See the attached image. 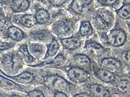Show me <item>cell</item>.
Listing matches in <instances>:
<instances>
[{"instance_id": "1", "label": "cell", "mask_w": 130, "mask_h": 97, "mask_svg": "<svg viewBox=\"0 0 130 97\" xmlns=\"http://www.w3.org/2000/svg\"><path fill=\"white\" fill-rule=\"evenodd\" d=\"M78 18L69 16L61 17L53 26L54 33L62 38L74 35L78 28L79 19Z\"/></svg>"}, {"instance_id": "2", "label": "cell", "mask_w": 130, "mask_h": 97, "mask_svg": "<svg viewBox=\"0 0 130 97\" xmlns=\"http://www.w3.org/2000/svg\"><path fill=\"white\" fill-rule=\"evenodd\" d=\"M91 23L94 28L99 31H106L113 26L115 16L111 11L107 8L97 9L92 14Z\"/></svg>"}, {"instance_id": "3", "label": "cell", "mask_w": 130, "mask_h": 97, "mask_svg": "<svg viewBox=\"0 0 130 97\" xmlns=\"http://www.w3.org/2000/svg\"><path fill=\"white\" fill-rule=\"evenodd\" d=\"M99 36L101 40L114 46L122 45L126 40L125 34L123 31L120 30L113 31L108 35L103 34Z\"/></svg>"}, {"instance_id": "4", "label": "cell", "mask_w": 130, "mask_h": 97, "mask_svg": "<svg viewBox=\"0 0 130 97\" xmlns=\"http://www.w3.org/2000/svg\"><path fill=\"white\" fill-rule=\"evenodd\" d=\"M84 48L90 55L95 57L101 56L105 52V48L100 43L91 39L86 41Z\"/></svg>"}, {"instance_id": "5", "label": "cell", "mask_w": 130, "mask_h": 97, "mask_svg": "<svg viewBox=\"0 0 130 97\" xmlns=\"http://www.w3.org/2000/svg\"><path fill=\"white\" fill-rule=\"evenodd\" d=\"M68 76L72 81L77 83L83 82L90 77V75L84 69L79 67H72L68 71Z\"/></svg>"}, {"instance_id": "6", "label": "cell", "mask_w": 130, "mask_h": 97, "mask_svg": "<svg viewBox=\"0 0 130 97\" xmlns=\"http://www.w3.org/2000/svg\"><path fill=\"white\" fill-rule=\"evenodd\" d=\"M93 26L90 21L83 20L81 21L78 31L75 35L80 38H88L94 33Z\"/></svg>"}, {"instance_id": "7", "label": "cell", "mask_w": 130, "mask_h": 97, "mask_svg": "<svg viewBox=\"0 0 130 97\" xmlns=\"http://www.w3.org/2000/svg\"><path fill=\"white\" fill-rule=\"evenodd\" d=\"M74 35L61 39V43L65 49L73 50L78 49L80 47L81 41L80 37L76 35Z\"/></svg>"}, {"instance_id": "8", "label": "cell", "mask_w": 130, "mask_h": 97, "mask_svg": "<svg viewBox=\"0 0 130 97\" xmlns=\"http://www.w3.org/2000/svg\"><path fill=\"white\" fill-rule=\"evenodd\" d=\"M87 7L81 0H74L68 10L74 16H81L86 12Z\"/></svg>"}, {"instance_id": "9", "label": "cell", "mask_w": 130, "mask_h": 97, "mask_svg": "<svg viewBox=\"0 0 130 97\" xmlns=\"http://www.w3.org/2000/svg\"><path fill=\"white\" fill-rule=\"evenodd\" d=\"M74 62L79 67L88 69L91 65V61L89 57L82 54H78L73 57Z\"/></svg>"}, {"instance_id": "10", "label": "cell", "mask_w": 130, "mask_h": 97, "mask_svg": "<svg viewBox=\"0 0 130 97\" xmlns=\"http://www.w3.org/2000/svg\"><path fill=\"white\" fill-rule=\"evenodd\" d=\"M91 94L95 97H109L110 93L108 90L103 86L99 84H94L89 88Z\"/></svg>"}, {"instance_id": "11", "label": "cell", "mask_w": 130, "mask_h": 97, "mask_svg": "<svg viewBox=\"0 0 130 97\" xmlns=\"http://www.w3.org/2000/svg\"><path fill=\"white\" fill-rule=\"evenodd\" d=\"M101 65L105 69L115 71L118 70L121 67V64L119 61L114 58H107L102 61Z\"/></svg>"}, {"instance_id": "12", "label": "cell", "mask_w": 130, "mask_h": 97, "mask_svg": "<svg viewBox=\"0 0 130 97\" xmlns=\"http://www.w3.org/2000/svg\"><path fill=\"white\" fill-rule=\"evenodd\" d=\"M30 5L28 0H14L12 2L11 7L14 12L22 13L28 10Z\"/></svg>"}, {"instance_id": "13", "label": "cell", "mask_w": 130, "mask_h": 97, "mask_svg": "<svg viewBox=\"0 0 130 97\" xmlns=\"http://www.w3.org/2000/svg\"><path fill=\"white\" fill-rule=\"evenodd\" d=\"M96 75L100 80L106 83L112 82L115 79V77L113 74L105 69H100L97 70Z\"/></svg>"}, {"instance_id": "14", "label": "cell", "mask_w": 130, "mask_h": 97, "mask_svg": "<svg viewBox=\"0 0 130 97\" xmlns=\"http://www.w3.org/2000/svg\"><path fill=\"white\" fill-rule=\"evenodd\" d=\"M8 36L12 39L17 41H20L24 37L23 32L19 28L14 26L10 27L7 31Z\"/></svg>"}, {"instance_id": "15", "label": "cell", "mask_w": 130, "mask_h": 97, "mask_svg": "<svg viewBox=\"0 0 130 97\" xmlns=\"http://www.w3.org/2000/svg\"><path fill=\"white\" fill-rule=\"evenodd\" d=\"M54 88L61 91L66 90L69 87V83L64 79L60 77L54 78L52 82Z\"/></svg>"}, {"instance_id": "16", "label": "cell", "mask_w": 130, "mask_h": 97, "mask_svg": "<svg viewBox=\"0 0 130 97\" xmlns=\"http://www.w3.org/2000/svg\"><path fill=\"white\" fill-rule=\"evenodd\" d=\"M20 21L22 25L27 28H30L34 26L37 22L35 17L30 14L24 15L21 17Z\"/></svg>"}, {"instance_id": "17", "label": "cell", "mask_w": 130, "mask_h": 97, "mask_svg": "<svg viewBox=\"0 0 130 97\" xmlns=\"http://www.w3.org/2000/svg\"><path fill=\"white\" fill-rule=\"evenodd\" d=\"M35 17L37 22L41 24H44L50 19V17L48 12L45 9L39 10L36 14Z\"/></svg>"}, {"instance_id": "18", "label": "cell", "mask_w": 130, "mask_h": 97, "mask_svg": "<svg viewBox=\"0 0 130 97\" xmlns=\"http://www.w3.org/2000/svg\"><path fill=\"white\" fill-rule=\"evenodd\" d=\"M60 48L59 42L55 39L53 40L48 46L47 54L48 56L55 55Z\"/></svg>"}, {"instance_id": "19", "label": "cell", "mask_w": 130, "mask_h": 97, "mask_svg": "<svg viewBox=\"0 0 130 97\" xmlns=\"http://www.w3.org/2000/svg\"><path fill=\"white\" fill-rule=\"evenodd\" d=\"M44 47L41 45L38 44H33L29 46V49L31 53L34 55L39 56L44 51Z\"/></svg>"}, {"instance_id": "20", "label": "cell", "mask_w": 130, "mask_h": 97, "mask_svg": "<svg viewBox=\"0 0 130 97\" xmlns=\"http://www.w3.org/2000/svg\"><path fill=\"white\" fill-rule=\"evenodd\" d=\"M32 35L38 39L43 40L48 38L50 36V32L48 30L42 29L32 32Z\"/></svg>"}, {"instance_id": "21", "label": "cell", "mask_w": 130, "mask_h": 97, "mask_svg": "<svg viewBox=\"0 0 130 97\" xmlns=\"http://www.w3.org/2000/svg\"><path fill=\"white\" fill-rule=\"evenodd\" d=\"M14 79L18 82L27 83L31 81L33 79V77L30 74L25 72L15 77Z\"/></svg>"}, {"instance_id": "22", "label": "cell", "mask_w": 130, "mask_h": 97, "mask_svg": "<svg viewBox=\"0 0 130 97\" xmlns=\"http://www.w3.org/2000/svg\"><path fill=\"white\" fill-rule=\"evenodd\" d=\"M118 14L121 17L127 18L130 17V5H124L118 11Z\"/></svg>"}, {"instance_id": "23", "label": "cell", "mask_w": 130, "mask_h": 97, "mask_svg": "<svg viewBox=\"0 0 130 97\" xmlns=\"http://www.w3.org/2000/svg\"><path fill=\"white\" fill-rule=\"evenodd\" d=\"M117 87L119 90L123 92H130V82L125 80L121 81L118 83Z\"/></svg>"}, {"instance_id": "24", "label": "cell", "mask_w": 130, "mask_h": 97, "mask_svg": "<svg viewBox=\"0 0 130 97\" xmlns=\"http://www.w3.org/2000/svg\"><path fill=\"white\" fill-rule=\"evenodd\" d=\"M121 59L126 64L130 65V51L123 52L121 55Z\"/></svg>"}, {"instance_id": "25", "label": "cell", "mask_w": 130, "mask_h": 97, "mask_svg": "<svg viewBox=\"0 0 130 97\" xmlns=\"http://www.w3.org/2000/svg\"><path fill=\"white\" fill-rule=\"evenodd\" d=\"M101 5L105 6H113L117 2L118 0H97Z\"/></svg>"}, {"instance_id": "26", "label": "cell", "mask_w": 130, "mask_h": 97, "mask_svg": "<svg viewBox=\"0 0 130 97\" xmlns=\"http://www.w3.org/2000/svg\"><path fill=\"white\" fill-rule=\"evenodd\" d=\"M68 0H49L50 3L53 6L57 7H60L65 3Z\"/></svg>"}, {"instance_id": "27", "label": "cell", "mask_w": 130, "mask_h": 97, "mask_svg": "<svg viewBox=\"0 0 130 97\" xmlns=\"http://www.w3.org/2000/svg\"><path fill=\"white\" fill-rule=\"evenodd\" d=\"M20 51L23 53L24 55L26 57H27L28 60H29L28 57H29L31 60L32 58H31V56L29 55L28 51L26 45H23L21 46L20 48Z\"/></svg>"}, {"instance_id": "28", "label": "cell", "mask_w": 130, "mask_h": 97, "mask_svg": "<svg viewBox=\"0 0 130 97\" xmlns=\"http://www.w3.org/2000/svg\"><path fill=\"white\" fill-rule=\"evenodd\" d=\"M30 97H43L44 95L40 92L38 91H34L31 92L29 93Z\"/></svg>"}, {"instance_id": "29", "label": "cell", "mask_w": 130, "mask_h": 97, "mask_svg": "<svg viewBox=\"0 0 130 97\" xmlns=\"http://www.w3.org/2000/svg\"><path fill=\"white\" fill-rule=\"evenodd\" d=\"M87 7H89L91 4L93 0H81Z\"/></svg>"}, {"instance_id": "30", "label": "cell", "mask_w": 130, "mask_h": 97, "mask_svg": "<svg viewBox=\"0 0 130 97\" xmlns=\"http://www.w3.org/2000/svg\"><path fill=\"white\" fill-rule=\"evenodd\" d=\"M56 97H67L66 94L63 92H58L56 93L55 95Z\"/></svg>"}, {"instance_id": "31", "label": "cell", "mask_w": 130, "mask_h": 97, "mask_svg": "<svg viewBox=\"0 0 130 97\" xmlns=\"http://www.w3.org/2000/svg\"><path fill=\"white\" fill-rule=\"evenodd\" d=\"M75 97H90L91 96L88 94L86 93H82L77 94L75 95Z\"/></svg>"}, {"instance_id": "32", "label": "cell", "mask_w": 130, "mask_h": 97, "mask_svg": "<svg viewBox=\"0 0 130 97\" xmlns=\"http://www.w3.org/2000/svg\"><path fill=\"white\" fill-rule=\"evenodd\" d=\"M1 27H2L5 23V19L3 16L2 14H1Z\"/></svg>"}, {"instance_id": "33", "label": "cell", "mask_w": 130, "mask_h": 97, "mask_svg": "<svg viewBox=\"0 0 130 97\" xmlns=\"http://www.w3.org/2000/svg\"><path fill=\"white\" fill-rule=\"evenodd\" d=\"M128 29L130 33V25L128 26Z\"/></svg>"}]
</instances>
